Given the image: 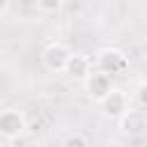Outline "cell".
Instances as JSON below:
<instances>
[{
    "label": "cell",
    "instance_id": "1",
    "mask_svg": "<svg viewBox=\"0 0 147 147\" xmlns=\"http://www.w3.org/2000/svg\"><path fill=\"white\" fill-rule=\"evenodd\" d=\"M96 67H99V71H103L108 76L124 74L129 69V57L119 48H101L96 53Z\"/></svg>",
    "mask_w": 147,
    "mask_h": 147
},
{
    "label": "cell",
    "instance_id": "2",
    "mask_svg": "<svg viewBox=\"0 0 147 147\" xmlns=\"http://www.w3.org/2000/svg\"><path fill=\"white\" fill-rule=\"evenodd\" d=\"M99 106H101V115H103L106 119H119V117L129 110L126 94H124L122 90H115V87L99 101Z\"/></svg>",
    "mask_w": 147,
    "mask_h": 147
},
{
    "label": "cell",
    "instance_id": "3",
    "mask_svg": "<svg viewBox=\"0 0 147 147\" xmlns=\"http://www.w3.org/2000/svg\"><path fill=\"white\" fill-rule=\"evenodd\" d=\"M25 129H28V122H25V115L21 110L7 108V110L0 113V136H5V138H18Z\"/></svg>",
    "mask_w": 147,
    "mask_h": 147
},
{
    "label": "cell",
    "instance_id": "4",
    "mask_svg": "<svg viewBox=\"0 0 147 147\" xmlns=\"http://www.w3.org/2000/svg\"><path fill=\"white\" fill-rule=\"evenodd\" d=\"M83 83H85V94H87V99H92V101H96V103L113 90L110 76L103 74V71H99V69H96V71H90Z\"/></svg>",
    "mask_w": 147,
    "mask_h": 147
},
{
    "label": "cell",
    "instance_id": "5",
    "mask_svg": "<svg viewBox=\"0 0 147 147\" xmlns=\"http://www.w3.org/2000/svg\"><path fill=\"white\" fill-rule=\"evenodd\" d=\"M69 55H71V51H69L64 44L53 41V44H48V46L44 48L41 60H44V67H46L48 71H64Z\"/></svg>",
    "mask_w": 147,
    "mask_h": 147
},
{
    "label": "cell",
    "instance_id": "6",
    "mask_svg": "<svg viewBox=\"0 0 147 147\" xmlns=\"http://www.w3.org/2000/svg\"><path fill=\"white\" fill-rule=\"evenodd\" d=\"M119 131L124 136H142L147 133V113L145 110H126L119 119Z\"/></svg>",
    "mask_w": 147,
    "mask_h": 147
},
{
    "label": "cell",
    "instance_id": "7",
    "mask_svg": "<svg viewBox=\"0 0 147 147\" xmlns=\"http://www.w3.org/2000/svg\"><path fill=\"white\" fill-rule=\"evenodd\" d=\"M90 71H92V69H90V60H87L85 55H80V53H71V55H69L67 67H64V74H69V76L76 78V80H85Z\"/></svg>",
    "mask_w": 147,
    "mask_h": 147
},
{
    "label": "cell",
    "instance_id": "8",
    "mask_svg": "<svg viewBox=\"0 0 147 147\" xmlns=\"http://www.w3.org/2000/svg\"><path fill=\"white\" fill-rule=\"evenodd\" d=\"M62 5H64V0H37V9L44 14H55L62 9Z\"/></svg>",
    "mask_w": 147,
    "mask_h": 147
},
{
    "label": "cell",
    "instance_id": "9",
    "mask_svg": "<svg viewBox=\"0 0 147 147\" xmlns=\"http://www.w3.org/2000/svg\"><path fill=\"white\" fill-rule=\"evenodd\" d=\"M62 147H90V142H87V138H85L83 133H71V136L64 140Z\"/></svg>",
    "mask_w": 147,
    "mask_h": 147
},
{
    "label": "cell",
    "instance_id": "10",
    "mask_svg": "<svg viewBox=\"0 0 147 147\" xmlns=\"http://www.w3.org/2000/svg\"><path fill=\"white\" fill-rule=\"evenodd\" d=\"M136 99H138V103H140L142 108H147V80L138 85V90H136Z\"/></svg>",
    "mask_w": 147,
    "mask_h": 147
},
{
    "label": "cell",
    "instance_id": "11",
    "mask_svg": "<svg viewBox=\"0 0 147 147\" xmlns=\"http://www.w3.org/2000/svg\"><path fill=\"white\" fill-rule=\"evenodd\" d=\"M142 55H145V60H147V39L142 41Z\"/></svg>",
    "mask_w": 147,
    "mask_h": 147
},
{
    "label": "cell",
    "instance_id": "12",
    "mask_svg": "<svg viewBox=\"0 0 147 147\" xmlns=\"http://www.w3.org/2000/svg\"><path fill=\"white\" fill-rule=\"evenodd\" d=\"M0 62H2V51H0Z\"/></svg>",
    "mask_w": 147,
    "mask_h": 147
},
{
    "label": "cell",
    "instance_id": "13",
    "mask_svg": "<svg viewBox=\"0 0 147 147\" xmlns=\"http://www.w3.org/2000/svg\"><path fill=\"white\" fill-rule=\"evenodd\" d=\"M64 2H69V0H64Z\"/></svg>",
    "mask_w": 147,
    "mask_h": 147
}]
</instances>
